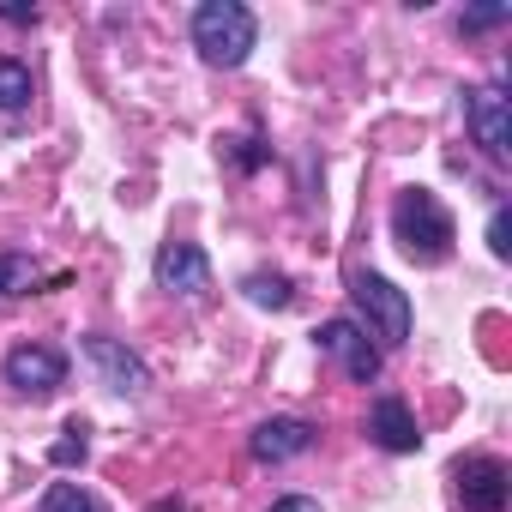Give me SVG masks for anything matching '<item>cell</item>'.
I'll return each mask as SVG.
<instances>
[{
    "label": "cell",
    "instance_id": "obj_1",
    "mask_svg": "<svg viewBox=\"0 0 512 512\" xmlns=\"http://www.w3.org/2000/svg\"><path fill=\"white\" fill-rule=\"evenodd\" d=\"M392 241L410 253L416 266H440V260H452L458 229H452V211L428 187H404L392 199Z\"/></svg>",
    "mask_w": 512,
    "mask_h": 512
},
{
    "label": "cell",
    "instance_id": "obj_2",
    "mask_svg": "<svg viewBox=\"0 0 512 512\" xmlns=\"http://www.w3.org/2000/svg\"><path fill=\"white\" fill-rule=\"evenodd\" d=\"M260 43V19H253L241 0H199L193 7V49L205 67H241Z\"/></svg>",
    "mask_w": 512,
    "mask_h": 512
},
{
    "label": "cell",
    "instance_id": "obj_3",
    "mask_svg": "<svg viewBox=\"0 0 512 512\" xmlns=\"http://www.w3.org/2000/svg\"><path fill=\"white\" fill-rule=\"evenodd\" d=\"M350 302H356V314H362L386 344H404V338H410V296H404L392 278H380V272H350Z\"/></svg>",
    "mask_w": 512,
    "mask_h": 512
},
{
    "label": "cell",
    "instance_id": "obj_4",
    "mask_svg": "<svg viewBox=\"0 0 512 512\" xmlns=\"http://www.w3.org/2000/svg\"><path fill=\"white\" fill-rule=\"evenodd\" d=\"M452 500H458L464 512H506V500H512V470H506L500 458H488V452L458 458V464H452Z\"/></svg>",
    "mask_w": 512,
    "mask_h": 512
},
{
    "label": "cell",
    "instance_id": "obj_5",
    "mask_svg": "<svg viewBox=\"0 0 512 512\" xmlns=\"http://www.w3.org/2000/svg\"><path fill=\"white\" fill-rule=\"evenodd\" d=\"M464 127L482 145V157H494V163L512 157V103H506L500 85H482V91L464 97Z\"/></svg>",
    "mask_w": 512,
    "mask_h": 512
},
{
    "label": "cell",
    "instance_id": "obj_6",
    "mask_svg": "<svg viewBox=\"0 0 512 512\" xmlns=\"http://www.w3.org/2000/svg\"><path fill=\"white\" fill-rule=\"evenodd\" d=\"M0 374H7V386L25 392V398H49L67 380V356L55 344H13L7 362H0Z\"/></svg>",
    "mask_w": 512,
    "mask_h": 512
},
{
    "label": "cell",
    "instance_id": "obj_7",
    "mask_svg": "<svg viewBox=\"0 0 512 512\" xmlns=\"http://www.w3.org/2000/svg\"><path fill=\"white\" fill-rule=\"evenodd\" d=\"M79 350H85V362L97 368V380H103L109 392H121V398H139V392L151 386L145 362H139V356H133V350H127L121 338H103V332H91V338H85Z\"/></svg>",
    "mask_w": 512,
    "mask_h": 512
},
{
    "label": "cell",
    "instance_id": "obj_8",
    "mask_svg": "<svg viewBox=\"0 0 512 512\" xmlns=\"http://www.w3.org/2000/svg\"><path fill=\"white\" fill-rule=\"evenodd\" d=\"M314 338H320V350H326V356H338V362H344V374H350L356 386H374V380H380V350L368 344V332H362L356 320H326Z\"/></svg>",
    "mask_w": 512,
    "mask_h": 512
},
{
    "label": "cell",
    "instance_id": "obj_9",
    "mask_svg": "<svg viewBox=\"0 0 512 512\" xmlns=\"http://www.w3.org/2000/svg\"><path fill=\"white\" fill-rule=\"evenodd\" d=\"M157 284L169 296H205L211 290V260L199 241H163L157 247Z\"/></svg>",
    "mask_w": 512,
    "mask_h": 512
},
{
    "label": "cell",
    "instance_id": "obj_10",
    "mask_svg": "<svg viewBox=\"0 0 512 512\" xmlns=\"http://www.w3.org/2000/svg\"><path fill=\"white\" fill-rule=\"evenodd\" d=\"M314 422H302V416H272V422H260L247 434V452L260 458V464H290V458H302L308 446H314Z\"/></svg>",
    "mask_w": 512,
    "mask_h": 512
},
{
    "label": "cell",
    "instance_id": "obj_11",
    "mask_svg": "<svg viewBox=\"0 0 512 512\" xmlns=\"http://www.w3.org/2000/svg\"><path fill=\"white\" fill-rule=\"evenodd\" d=\"M368 434H374L386 452H416V446H422V428H416V416H410V404H404L398 392H380V398H374Z\"/></svg>",
    "mask_w": 512,
    "mask_h": 512
},
{
    "label": "cell",
    "instance_id": "obj_12",
    "mask_svg": "<svg viewBox=\"0 0 512 512\" xmlns=\"http://www.w3.org/2000/svg\"><path fill=\"white\" fill-rule=\"evenodd\" d=\"M43 284V266L31 253H0V296H31Z\"/></svg>",
    "mask_w": 512,
    "mask_h": 512
},
{
    "label": "cell",
    "instance_id": "obj_13",
    "mask_svg": "<svg viewBox=\"0 0 512 512\" xmlns=\"http://www.w3.org/2000/svg\"><path fill=\"white\" fill-rule=\"evenodd\" d=\"M241 290H247V302H260V308H290V296H296L284 272H247Z\"/></svg>",
    "mask_w": 512,
    "mask_h": 512
},
{
    "label": "cell",
    "instance_id": "obj_14",
    "mask_svg": "<svg viewBox=\"0 0 512 512\" xmlns=\"http://www.w3.org/2000/svg\"><path fill=\"white\" fill-rule=\"evenodd\" d=\"M25 103H31V67L0 55V109H25Z\"/></svg>",
    "mask_w": 512,
    "mask_h": 512
},
{
    "label": "cell",
    "instance_id": "obj_15",
    "mask_svg": "<svg viewBox=\"0 0 512 512\" xmlns=\"http://www.w3.org/2000/svg\"><path fill=\"white\" fill-rule=\"evenodd\" d=\"M37 512H97V500H91L79 482H49V494H43Z\"/></svg>",
    "mask_w": 512,
    "mask_h": 512
},
{
    "label": "cell",
    "instance_id": "obj_16",
    "mask_svg": "<svg viewBox=\"0 0 512 512\" xmlns=\"http://www.w3.org/2000/svg\"><path fill=\"white\" fill-rule=\"evenodd\" d=\"M488 253H494V260L512 253V217H506V205H494V217H488Z\"/></svg>",
    "mask_w": 512,
    "mask_h": 512
},
{
    "label": "cell",
    "instance_id": "obj_17",
    "mask_svg": "<svg viewBox=\"0 0 512 512\" xmlns=\"http://www.w3.org/2000/svg\"><path fill=\"white\" fill-rule=\"evenodd\" d=\"M512 19V7H470L464 19H458V31H494V25H506Z\"/></svg>",
    "mask_w": 512,
    "mask_h": 512
},
{
    "label": "cell",
    "instance_id": "obj_18",
    "mask_svg": "<svg viewBox=\"0 0 512 512\" xmlns=\"http://www.w3.org/2000/svg\"><path fill=\"white\" fill-rule=\"evenodd\" d=\"M49 458H55V464H79V458H85V422H79V416L67 422V440H61Z\"/></svg>",
    "mask_w": 512,
    "mask_h": 512
},
{
    "label": "cell",
    "instance_id": "obj_19",
    "mask_svg": "<svg viewBox=\"0 0 512 512\" xmlns=\"http://www.w3.org/2000/svg\"><path fill=\"white\" fill-rule=\"evenodd\" d=\"M272 512H320V500H308V494H284V500H272Z\"/></svg>",
    "mask_w": 512,
    "mask_h": 512
},
{
    "label": "cell",
    "instance_id": "obj_20",
    "mask_svg": "<svg viewBox=\"0 0 512 512\" xmlns=\"http://www.w3.org/2000/svg\"><path fill=\"white\" fill-rule=\"evenodd\" d=\"M0 19L7 25H37V7H0Z\"/></svg>",
    "mask_w": 512,
    "mask_h": 512
},
{
    "label": "cell",
    "instance_id": "obj_21",
    "mask_svg": "<svg viewBox=\"0 0 512 512\" xmlns=\"http://www.w3.org/2000/svg\"><path fill=\"white\" fill-rule=\"evenodd\" d=\"M157 512H187V506L181 500H157Z\"/></svg>",
    "mask_w": 512,
    "mask_h": 512
}]
</instances>
